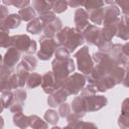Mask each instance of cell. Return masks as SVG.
I'll return each instance as SVG.
<instances>
[{"instance_id":"ab89813d","label":"cell","mask_w":129,"mask_h":129,"mask_svg":"<svg viewBox=\"0 0 129 129\" xmlns=\"http://www.w3.org/2000/svg\"><path fill=\"white\" fill-rule=\"evenodd\" d=\"M68 5H70L72 7L78 8L79 6H82L83 5V2H80V1H70V2H68Z\"/></svg>"},{"instance_id":"3957f363","label":"cell","mask_w":129,"mask_h":129,"mask_svg":"<svg viewBox=\"0 0 129 129\" xmlns=\"http://www.w3.org/2000/svg\"><path fill=\"white\" fill-rule=\"evenodd\" d=\"M85 82H86V79L83 75L74 74L72 77H70L63 81V83L60 86V89H62L68 94V96L76 95L83 89Z\"/></svg>"},{"instance_id":"8992f818","label":"cell","mask_w":129,"mask_h":129,"mask_svg":"<svg viewBox=\"0 0 129 129\" xmlns=\"http://www.w3.org/2000/svg\"><path fill=\"white\" fill-rule=\"evenodd\" d=\"M40 42V50L37 52V56L38 58L42 59V60H46L49 59L54 51V49H56L57 47V43L56 41H54L52 38L46 37V36H41L39 39Z\"/></svg>"},{"instance_id":"6da1fadb","label":"cell","mask_w":129,"mask_h":129,"mask_svg":"<svg viewBox=\"0 0 129 129\" xmlns=\"http://www.w3.org/2000/svg\"><path fill=\"white\" fill-rule=\"evenodd\" d=\"M56 37L58 44L62 45V47L67 49L69 52H73L85 40L81 31L77 30L76 28H70V27H66L61 29L56 34Z\"/></svg>"},{"instance_id":"60d3db41","label":"cell","mask_w":129,"mask_h":129,"mask_svg":"<svg viewBox=\"0 0 129 129\" xmlns=\"http://www.w3.org/2000/svg\"><path fill=\"white\" fill-rule=\"evenodd\" d=\"M3 125H4V121H3V118L0 116V129L3 128Z\"/></svg>"},{"instance_id":"b9f144b4","label":"cell","mask_w":129,"mask_h":129,"mask_svg":"<svg viewBox=\"0 0 129 129\" xmlns=\"http://www.w3.org/2000/svg\"><path fill=\"white\" fill-rule=\"evenodd\" d=\"M3 109H4V106H3V103H2V101H1V99H0V113L2 112Z\"/></svg>"},{"instance_id":"484cf974","label":"cell","mask_w":129,"mask_h":129,"mask_svg":"<svg viewBox=\"0 0 129 129\" xmlns=\"http://www.w3.org/2000/svg\"><path fill=\"white\" fill-rule=\"evenodd\" d=\"M83 6H85L86 11H94L100 8H103L104 2L103 1H96V0H88L83 2Z\"/></svg>"},{"instance_id":"7a4b0ae2","label":"cell","mask_w":129,"mask_h":129,"mask_svg":"<svg viewBox=\"0 0 129 129\" xmlns=\"http://www.w3.org/2000/svg\"><path fill=\"white\" fill-rule=\"evenodd\" d=\"M75 71L74 60L69 58H55L52 61V75L59 88L68 76Z\"/></svg>"},{"instance_id":"4316f807","label":"cell","mask_w":129,"mask_h":129,"mask_svg":"<svg viewBox=\"0 0 129 129\" xmlns=\"http://www.w3.org/2000/svg\"><path fill=\"white\" fill-rule=\"evenodd\" d=\"M103 10H104V7L91 11L89 13V18L91 19V21H93L95 24H101L103 22Z\"/></svg>"},{"instance_id":"f35d334b","label":"cell","mask_w":129,"mask_h":129,"mask_svg":"<svg viewBox=\"0 0 129 129\" xmlns=\"http://www.w3.org/2000/svg\"><path fill=\"white\" fill-rule=\"evenodd\" d=\"M79 127H80V129H98V127L95 124L88 123V122H82V121H80Z\"/></svg>"},{"instance_id":"d4e9b609","label":"cell","mask_w":129,"mask_h":129,"mask_svg":"<svg viewBox=\"0 0 129 129\" xmlns=\"http://www.w3.org/2000/svg\"><path fill=\"white\" fill-rule=\"evenodd\" d=\"M11 45V37L9 36V30L7 28L0 29V47H8Z\"/></svg>"},{"instance_id":"f546056e","label":"cell","mask_w":129,"mask_h":129,"mask_svg":"<svg viewBox=\"0 0 129 129\" xmlns=\"http://www.w3.org/2000/svg\"><path fill=\"white\" fill-rule=\"evenodd\" d=\"M42 77L38 74H31L27 78V86L29 88H35L41 84Z\"/></svg>"},{"instance_id":"83f0119b","label":"cell","mask_w":129,"mask_h":129,"mask_svg":"<svg viewBox=\"0 0 129 129\" xmlns=\"http://www.w3.org/2000/svg\"><path fill=\"white\" fill-rule=\"evenodd\" d=\"M127 101L128 100H125L124 101V104H123V112L119 118V125L123 128V129H128V111H127Z\"/></svg>"},{"instance_id":"ffe728a7","label":"cell","mask_w":129,"mask_h":129,"mask_svg":"<svg viewBox=\"0 0 129 129\" xmlns=\"http://www.w3.org/2000/svg\"><path fill=\"white\" fill-rule=\"evenodd\" d=\"M21 22V18L18 14H10L7 16V18L5 19V22H4V27L7 28L8 30L9 29H14V28H17L19 26Z\"/></svg>"},{"instance_id":"603a6c76","label":"cell","mask_w":129,"mask_h":129,"mask_svg":"<svg viewBox=\"0 0 129 129\" xmlns=\"http://www.w3.org/2000/svg\"><path fill=\"white\" fill-rule=\"evenodd\" d=\"M28 118H29V126L32 127L33 129H46L47 123L42 121L39 117L32 115V116H28Z\"/></svg>"},{"instance_id":"e0dca14e","label":"cell","mask_w":129,"mask_h":129,"mask_svg":"<svg viewBox=\"0 0 129 129\" xmlns=\"http://www.w3.org/2000/svg\"><path fill=\"white\" fill-rule=\"evenodd\" d=\"M116 85L115 81L110 77V76H105L102 79H100L96 84H95V89L96 91H100V92H105L109 89H111L112 87H114Z\"/></svg>"},{"instance_id":"7c38bea8","label":"cell","mask_w":129,"mask_h":129,"mask_svg":"<svg viewBox=\"0 0 129 129\" xmlns=\"http://www.w3.org/2000/svg\"><path fill=\"white\" fill-rule=\"evenodd\" d=\"M20 57V51H18L16 48L14 47H10L8 49V51L5 53V56H4V60H3V63L4 66L11 70L14 68V66L16 64V62L18 61Z\"/></svg>"},{"instance_id":"f1b7e54d","label":"cell","mask_w":129,"mask_h":129,"mask_svg":"<svg viewBox=\"0 0 129 129\" xmlns=\"http://www.w3.org/2000/svg\"><path fill=\"white\" fill-rule=\"evenodd\" d=\"M68 8V1H51V9L53 10V13H61L66 11Z\"/></svg>"},{"instance_id":"d590c367","label":"cell","mask_w":129,"mask_h":129,"mask_svg":"<svg viewBox=\"0 0 129 129\" xmlns=\"http://www.w3.org/2000/svg\"><path fill=\"white\" fill-rule=\"evenodd\" d=\"M13 97H14V101H16L20 104H23V102L25 101V98H26V92L24 90H17L13 94Z\"/></svg>"},{"instance_id":"9a60e30c","label":"cell","mask_w":129,"mask_h":129,"mask_svg":"<svg viewBox=\"0 0 129 129\" xmlns=\"http://www.w3.org/2000/svg\"><path fill=\"white\" fill-rule=\"evenodd\" d=\"M72 108L74 110V113L78 118H82L85 116V113L87 112L86 108V102L84 97H77L72 102Z\"/></svg>"},{"instance_id":"5b68a950","label":"cell","mask_w":129,"mask_h":129,"mask_svg":"<svg viewBox=\"0 0 129 129\" xmlns=\"http://www.w3.org/2000/svg\"><path fill=\"white\" fill-rule=\"evenodd\" d=\"M75 56L78 60V69L80 70V72H82L86 75H89L94 69V62L89 54L88 46L82 47L75 54Z\"/></svg>"},{"instance_id":"d6986e66","label":"cell","mask_w":129,"mask_h":129,"mask_svg":"<svg viewBox=\"0 0 129 129\" xmlns=\"http://www.w3.org/2000/svg\"><path fill=\"white\" fill-rule=\"evenodd\" d=\"M43 27H44V24L43 22L39 19V18H34L32 19L28 24H27V31L32 33V34H38L40 33L41 31H43Z\"/></svg>"},{"instance_id":"1f68e13d","label":"cell","mask_w":129,"mask_h":129,"mask_svg":"<svg viewBox=\"0 0 129 129\" xmlns=\"http://www.w3.org/2000/svg\"><path fill=\"white\" fill-rule=\"evenodd\" d=\"M44 119L49 124H56L58 121V114L53 110H47L44 114Z\"/></svg>"},{"instance_id":"74e56055","label":"cell","mask_w":129,"mask_h":129,"mask_svg":"<svg viewBox=\"0 0 129 129\" xmlns=\"http://www.w3.org/2000/svg\"><path fill=\"white\" fill-rule=\"evenodd\" d=\"M115 4H118V5H120L121 6V8H122V11H123V13H124V15L123 16H126V17H128V11H129V1L128 0H123V1H116L115 2Z\"/></svg>"},{"instance_id":"ee69618b","label":"cell","mask_w":129,"mask_h":129,"mask_svg":"<svg viewBox=\"0 0 129 129\" xmlns=\"http://www.w3.org/2000/svg\"><path fill=\"white\" fill-rule=\"evenodd\" d=\"M1 59H2V57H1V55H0V62H1Z\"/></svg>"},{"instance_id":"d6a6232c","label":"cell","mask_w":129,"mask_h":129,"mask_svg":"<svg viewBox=\"0 0 129 129\" xmlns=\"http://www.w3.org/2000/svg\"><path fill=\"white\" fill-rule=\"evenodd\" d=\"M13 100H14V97H13V94L11 92H3L2 97H1V101L3 103L4 108L10 107L11 104L13 103Z\"/></svg>"},{"instance_id":"9c48e42d","label":"cell","mask_w":129,"mask_h":129,"mask_svg":"<svg viewBox=\"0 0 129 129\" xmlns=\"http://www.w3.org/2000/svg\"><path fill=\"white\" fill-rule=\"evenodd\" d=\"M41 86H42V89L43 91L46 93V94H52L55 90L59 89V86L58 84L56 83L53 75L51 72H48V73H45L43 76H42V79H41Z\"/></svg>"},{"instance_id":"8fae6325","label":"cell","mask_w":129,"mask_h":129,"mask_svg":"<svg viewBox=\"0 0 129 129\" xmlns=\"http://www.w3.org/2000/svg\"><path fill=\"white\" fill-rule=\"evenodd\" d=\"M88 20H89V13L83 8H78L75 12L76 29L79 31L84 30L89 25Z\"/></svg>"},{"instance_id":"44dd1931","label":"cell","mask_w":129,"mask_h":129,"mask_svg":"<svg viewBox=\"0 0 129 129\" xmlns=\"http://www.w3.org/2000/svg\"><path fill=\"white\" fill-rule=\"evenodd\" d=\"M18 15L20 16L21 20H24V21H31L32 19L35 18L36 16V12L34 11V9L30 6H27L25 8H22L19 10L18 12Z\"/></svg>"},{"instance_id":"30bf717a","label":"cell","mask_w":129,"mask_h":129,"mask_svg":"<svg viewBox=\"0 0 129 129\" xmlns=\"http://www.w3.org/2000/svg\"><path fill=\"white\" fill-rule=\"evenodd\" d=\"M120 15V10L116 5H110L103 10V22L104 24H110L117 21Z\"/></svg>"},{"instance_id":"7402d4cb","label":"cell","mask_w":129,"mask_h":129,"mask_svg":"<svg viewBox=\"0 0 129 129\" xmlns=\"http://www.w3.org/2000/svg\"><path fill=\"white\" fill-rule=\"evenodd\" d=\"M13 122L21 129H25L29 126V118L27 116H24L22 113H16L13 117Z\"/></svg>"},{"instance_id":"277c9868","label":"cell","mask_w":129,"mask_h":129,"mask_svg":"<svg viewBox=\"0 0 129 129\" xmlns=\"http://www.w3.org/2000/svg\"><path fill=\"white\" fill-rule=\"evenodd\" d=\"M11 45L18 51H25L27 53H33L36 50V42L24 34L11 36Z\"/></svg>"},{"instance_id":"7bdbcfd3","label":"cell","mask_w":129,"mask_h":129,"mask_svg":"<svg viewBox=\"0 0 129 129\" xmlns=\"http://www.w3.org/2000/svg\"><path fill=\"white\" fill-rule=\"evenodd\" d=\"M51 129H61V128H59V127H52Z\"/></svg>"},{"instance_id":"4dcf8cb0","label":"cell","mask_w":129,"mask_h":129,"mask_svg":"<svg viewBox=\"0 0 129 129\" xmlns=\"http://www.w3.org/2000/svg\"><path fill=\"white\" fill-rule=\"evenodd\" d=\"M2 3L3 4H5V5H13V6H15V7H17V8H20V9H22V8H25V7H27V6H29V4H30V2L29 1H27V0H3L2 1Z\"/></svg>"},{"instance_id":"ac0fdd59","label":"cell","mask_w":129,"mask_h":129,"mask_svg":"<svg viewBox=\"0 0 129 129\" xmlns=\"http://www.w3.org/2000/svg\"><path fill=\"white\" fill-rule=\"evenodd\" d=\"M32 8L35 9V11L41 15L45 12L50 11L51 9V1H43V0H35L32 1Z\"/></svg>"},{"instance_id":"52a82bcc","label":"cell","mask_w":129,"mask_h":129,"mask_svg":"<svg viewBox=\"0 0 129 129\" xmlns=\"http://www.w3.org/2000/svg\"><path fill=\"white\" fill-rule=\"evenodd\" d=\"M84 39H86L90 44L92 45H100L103 42V37H102V29L98 28L95 25H88L84 29L83 33Z\"/></svg>"},{"instance_id":"5bb4252c","label":"cell","mask_w":129,"mask_h":129,"mask_svg":"<svg viewBox=\"0 0 129 129\" xmlns=\"http://www.w3.org/2000/svg\"><path fill=\"white\" fill-rule=\"evenodd\" d=\"M67 98H68V94L62 89L59 88L57 91H54L53 94L50 95V97H48L47 103L50 107H56L58 105L63 104Z\"/></svg>"},{"instance_id":"ba28073f","label":"cell","mask_w":129,"mask_h":129,"mask_svg":"<svg viewBox=\"0 0 129 129\" xmlns=\"http://www.w3.org/2000/svg\"><path fill=\"white\" fill-rule=\"evenodd\" d=\"M85 102H86V108L87 111H97L106 106L107 104V99L103 96H89V97H84Z\"/></svg>"},{"instance_id":"2e32d148","label":"cell","mask_w":129,"mask_h":129,"mask_svg":"<svg viewBox=\"0 0 129 129\" xmlns=\"http://www.w3.org/2000/svg\"><path fill=\"white\" fill-rule=\"evenodd\" d=\"M127 18L126 16H123L121 18H118L116 22V35L118 37H121L124 40L128 39V27H127Z\"/></svg>"},{"instance_id":"8d00e7d4","label":"cell","mask_w":129,"mask_h":129,"mask_svg":"<svg viewBox=\"0 0 129 129\" xmlns=\"http://www.w3.org/2000/svg\"><path fill=\"white\" fill-rule=\"evenodd\" d=\"M58 113H59V115H60L61 117H63V118H68V117L72 114V113H71L70 106H69L68 104H66V103H63V104H61V105L59 106Z\"/></svg>"},{"instance_id":"4fadbf2b","label":"cell","mask_w":129,"mask_h":129,"mask_svg":"<svg viewBox=\"0 0 129 129\" xmlns=\"http://www.w3.org/2000/svg\"><path fill=\"white\" fill-rule=\"evenodd\" d=\"M60 29H61V21L60 19L55 18L51 22L44 24V27H43L44 36L52 38L54 35H56L60 31Z\"/></svg>"},{"instance_id":"cb8c5ba5","label":"cell","mask_w":129,"mask_h":129,"mask_svg":"<svg viewBox=\"0 0 129 129\" xmlns=\"http://www.w3.org/2000/svg\"><path fill=\"white\" fill-rule=\"evenodd\" d=\"M36 59L35 57L31 56V55H27V56H24L22 58V61H21V66L23 67V69H25L26 71H33L35 68H36Z\"/></svg>"},{"instance_id":"836d02e7","label":"cell","mask_w":129,"mask_h":129,"mask_svg":"<svg viewBox=\"0 0 129 129\" xmlns=\"http://www.w3.org/2000/svg\"><path fill=\"white\" fill-rule=\"evenodd\" d=\"M38 18L43 22V24H46V23H49V22H51L52 20H54L56 17H55V14H54L53 12L48 11V12H45V13L39 15Z\"/></svg>"},{"instance_id":"e575fe53","label":"cell","mask_w":129,"mask_h":129,"mask_svg":"<svg viewBox=\"0 0 129 129\" xmlns=\"http://www.w3.org/2000/svg\"><path fill=\"white\" fill-rule=\"evenodd\" d=\"M8 8L4 5H0V29L4 28V22L8 16Z\"/></svg>"}]
</instances>
